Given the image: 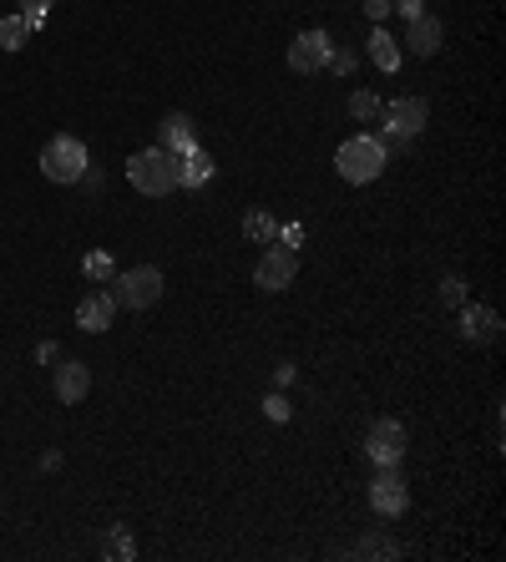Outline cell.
Returning <instances> with one entry per match:
<instances>
[{"label": "cell", "instance_id": "obj_1", "mask_svg": "<svg viewBox=\"0 0 506 562\" xmlns=\"http://www.w3.org/2000/svg\"><path fill=\"white\" fill-rule=\"evenodd\" d=\"M385 163H390V147L380 137H370V132L340 142V152H334V173H340L345 183H355V188L360 183H375L385 173Z\"/></svg>", "mask_w": 506, "mask_h": 562}, {"label": "cell", "instance_id": "obj_2", "mask_svg": "<svg viewBox=\"0 0 506 562\" xmlns=\"http://www.w3.org/2000/svg\"><path fill=\"white\" fill-rule=\"evenodd\" d=\"M127 178L142 198H167L178 188V157L167 147H142V152L127 157Z\"/></svg>", "mask_w": 506, "mask_h": 562}, {"label": "cell", "instance_id": "obj_25", "mask_svg": "<svg viewBox=\"0 0 506 562\" xmlns=\"http://www.w3.org/2000/svg\"><path fill=\"white\" fill-rule=\"evenodd\" d=\"M441 299H446V304H466V284H461V274H446V279H441Z\"/></svg>", "mask_w": 506, "mask_h": 562}, {"label": "cell", "instance_id": "obj_23", "mask_svg": "<svg viewBox=\"0 0 506 562\" xmlns=\"http://www.w3.org/2000/svg\"><path fill=\"white\" fill-rule=\"evenodd\" d=\"M355 552H360V557H400V547H395V542H385V537H365Z\"/></svg>", "mask_w": 506, "mask_h": 562}, {"label": "cell", "instance_id": "obj_11", "mask_svg": "<svg viewBox=\"0 0 506 562\" xmlns=\"http://www.w3.org/2000/svg\"><path fill=\"white\" fill-rule=\"evenodd\" d=\"M157 147H167L173 157L193 152V147H198V127H193V117H188V112H167V117L157 122Z\"/></svg>", "mask_w": 506, "mask_h": 562}, {"label": "cell", "instance_id": "obj_16", "mask_svg": "<svg viewBox=\"0 0 506 562\" xmlns=\"http://www.w3.org/2000/svg\"><path fill=\"white\" fill-rule=\"evenodd\" d=\"M370 61H375L380 71H400L405 51L395 46V36H390V31H380V26H375V31H370Z\"/></svg>", "mask_w": 506, "mask_h": 562}, {"label": "cell", "instance_id": "obj_6", "mask_svg": "<svg viewBox=\"0 0 506 562\" xmlns=\"http://www.w3.org/2000/svg\"><path fill=\"white\" fill-rule=\"evenodd\" d=\"M370 507H375L380 517H405V507H410V487H405L400 466H380V476L370 481Z\"/></svg>", "mask_w": 506, "mask_h": 562}, {"label": "cell", "instance_id": "obj_13", "mask_svg": "<svg viewBox=\"0 0 506 562\" xmlns=\"http://www.w3.org/2000/svg\"><path fill=\"white\" fill-rule=\"evenodd\" d=\"M400 51H410V56H436L441 51V21L436 16H415Z\"/></svg>", "mask_w": 506, "mask_h": 562}, {"label": "cell", "instance_id": "obj_27", "mask_svg": "<svg viewBox=\"0 0 506 562\" xmlns=\"http://www.w3.org/2000/svg\"><path fill=\"white\" fill-rule=\"evenodd\" d=\"M264 416H269V421H289V400H284V395H269V400H264Z\"/></svg>", "mask_w": 506, "mask_h": 562}, {"label": "cell", "instance_id": "obj_20", "mask_svg": "<svg viewBox=\"0 0 506 562\" xmlns=\"http://www.w3.org/2000/svg\"><path fill=\"white\" fill-rule=\"evenodd\" d=\"M380 107H385V102H380L375 92H355V97H350V117H360V122L380 117Z\"/></svg>", "mask_w": 506, "mask_h": 562}, {"label": "cell", "instance_id": "obj_12", "mask_svg": "<svg viewBox=\"0 0 506 562\" xmlns=\"http://www.w3.org/2000/svg\"><path fill=\"white\" fill-rule=\"evenodd\" d=\"M87 390H92V370L81 365V360H61L56 365V395L66 400V406H81Z\"/></svg>", "mask_w": 506, "mask_h": 562}, {"label": "cell", "instance_id": "obj_22", "mask_svg": "<svg viewBox=\"0 0 506 562\" xmlns=\"http://www.w3.org/2000/svg\"><path fill=\"white\" fill-rule=\"evenodd\" d=\"M46 11H51V0H21V16H26V26H31V31H41V26H46Z\"/></svg>", "mask_w": 506, "mask_h": 562}, {"label": "cell", "instance_id": "obj_26", "mask_svg": "<svg viewBox=\"0 0 506 562\" xmlns=\"http://www.w3.org/2000/svg\"><path fill=\"white\" fill-rule=\"evenodd\" d=\"M390 11H400L405 21H415V16H426V0H390Z\"/></svg>", "mask_w": 506, "mask_h": 562}, {"label": "cell", "instance_id": "obj_7", "mask_svg": "<svg viewBox=\"0 0 506 562\" xmlns=\"http://www.w3.org/2000/svg\"><path fill=\"white\" fill-rule=\"evenodd\" d=\"M365 456L375 461V466H400L405 461V426L400 421H375L370 426V436H365Z\"/></svg>", "mask_w": 506, "mask_h": 562}, {"label": "cell", "instance_id": "obj_14", "mask_svg": "<svg viewBox=\"0 0 506 562\" xmlns=\"http://www.w3.org/2000/svg\"><path fill=\"white\" fill-rule=\"evenodd\" d=\"M461 335L476 345H486V340H496L501 335V314L496 309H486V304H471V309H461Z\"/></svg>", "mask_w": 506, "mask_h": 562}, {"label": "cell", "instance_id": "obj_3", "mask_svg": "<svg viewBox=\"0 0 506 562\" xmlns=\"http://www.w3.org/2000/svg\"><path fill=\"white\" fill-rule=\"evenodd\" d=\"M87 168H92V157H87V142H81V137H51L46 152H41V173L51 183L71 188V183L87 178Z\"/></svg>", "mask_w": 506, "mask_h": 562}, {"label": "cell", "instance_id": "obj_8", "mask_svg": "<svg viewBox=\"0 0 506 562\" xmlns=\"http://www.w3.org/2000/svg\"><path fill=\"white\" fill-rule=\"evenodd\" d=\"M112 319H117V294H112V289H92V294H81V304H76V325L87 330V335L112 330Z\"/></svg>", "mask_w": 506, "mask_h": 562}, {"label": "cell", "instance_id": "obj_9", "mask_svg": "<svg viewBox=\"0 0 506 562\" xmlns=\"http://www.w3.org/2000/svg\"><path fill=\"white\" fill-rule=\"evenodd\" d=\"M294 274H299V254H289V249H274L269 244V254L259 259V269H253V284L259 289H289L294 284Z\"/></svg>", "mask_w": 506, "mask_h": 562}, {"label": "cell", "instance_id": "obj_18", "mask_svg": "<svg viewBox=\"0 0 506 562\" xmlns=\"http://www.w3.org/2000/svg\"><path fill=\"white\" fill-rule=\"evenodd\" d=\"M26 41H31L26 16H6V21H0V46H6V51H21Z\"/></svg>", "mask_w": 506, "mask_h": 562}, {"label": "cell", "instance_id": "obj_10", "mask_svg": "<svg viewBox=\"0 0 506 562\" xmlns=\"http://www.w3.org/2000/svg\"><path fill=\"white\" fill-rule=\"evenodd\" d=\"M329 51H334V46H329L324 31H304V36H294V46H289V71L314 76V71H324V56H329Z\"/></svg>", "mask_w": 506, "mask_h": 562}, {"label": "cell", "instance_id": "obj_4", "mask_svg": "<svg viewBox=\"0 0 506 562\" xmlns=\"http://www.w3.org/2000/svg\"><path fill=\"white\" fill-rule=\"evenodd\" d=\"M380 117H385V147L395 142H410V137H420L426 132V122H431V107H426V97H395L390 107H380Z\"/></svg>", "mask_w": 506, "mask_h": 562}, {"label": "cell", "instance_id": "obj_21", "mask_svg": "<svg viewBox=\"0 0 506 562\" xmlns=\"http://www.w3.org/2000/svg\"><path fill=\"white\" fill-rule=\"evenodd\" d=\"M81 269H87L92 284H107L112 279V254H87V259H81Z\"/></svg>", "mask_w": 506, "mask_h": 562}, {"label": "cell", "instance_id": "obj_29", "mask_svg": "<svg viewBox=\"0 0 506 562\" xmlns=\"http://www.w3.org/2000/svg\"><path fill=\"white\" fill-rule=\"evenodd\" d=\"M365 16L370 21H385L390 16V0H365Z\"/></svg>", "mask_w": 506, "mask_h": 562}, {"label": "cell", "instance_id": "obj_5", "mask_svg": "<svg viewBox=\"0 0 506 562\" xmlns=\"http://www.w3.org/2000/svg\"><path fill=\"white\" fill-rule=\"evenodd\" d=\"M162 269H152V264H142V269H127L122 279H117V309H152L157 299H162Z\"/></svg>", "mask_w": 506, "mask_h": 562}, {"label": "cell", "instance_id": "obj_15", "mask_svg": "<svg viewBox=\"0 0 506 562\" xmlns=\"http://www.w3.org/2000/svg\"><path fill=\"white\" fill-rule=\"evenodd\" d=\"M213 183V157L203 152V142L193 152L178 157V188H208Z\"/></svg>", "mask_w": 506, "mask_h": 562}, {"label": "cell", "instance_id": "obj_28", "mask_svg": "<svg viewBox=\"0 0 506 562\" xmlns=\"http://www.w3.org/2000/svg\"><path fill=\"white\" fill-rule=\"evenodd\" d=\"M279 238H284V244H279V249L299 254V244H304V228H299V223H289V228H279Z\"/></svg>", "mask_w": 506, "mask_h": 562}, {"label": "cell", "instance_id": "obj_19", "mask_svg": "<svg viewBox=\"0 0 506 562\" xmlns=\"http://www.w3.org/2000/svg\"><path fill=\"white\" fill-rule=\"evenodd\" d=\"M102 552H107V557H117V562H132V557H137V547H132L127 527H112V532H107V542H102Z\"/></svg>", "mask_w": 506, "mask_h": 562}, {"label": "cell", "instance_id": "obj_17", "mask_svg": "<svg viewBox=\"0 0 506 562\" xmlns=\"http://www.w3.org/2000/svg\"><path fill=\"white\" fill-rule=\"evenodd\" d=\"M243 233L253 238V244H274V238H279V223H274V213H248V218H243Z\"/></svg>", "mask_w": 506, "mask_h": 562}, {"label": "cell", "instance_id": "obj_24", "mask_svg": "<svg viewBox=\"0 0 506 562\" xmlns=\"http://www.w3.org/2000/svg\"><path fill=\"white\" fill-rule=\"evenodd\" d=\"M324 71L350 76V71H355V51H329V56H324Z\"/></svg>", "mask_w": 506, "mask_h": 562}]
</instances>
